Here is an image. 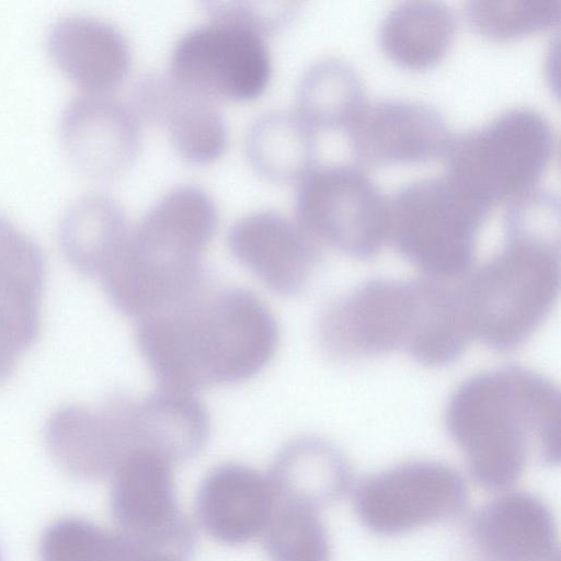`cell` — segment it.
Masks as SVG:
<instances>
[{
  "label": "cell",
  "instance_id": "9c48e42d",
  "mask_svg": "<svg viewBox=\"0 0 561 561\" xmlns=\"http://www.w3.org/2000/svg\"><path fill=\"white\" fill-rule=\"evenodd\" d=\"M271 71L263 36L217 20L185 32L172 49L169 68L179 84L213 101L259 96Z\"/></svg>",
  "mask_w": 561,
  "mask_h": 561
},
{
  "label": "cell",
  "instance_id": "2e32d148",
  "mask_svg": "<svg viewBox=\"0 0 561 561\" xmlns=\"http://www.w3.org/2000/svg\"><path fill=\"white\" fill-rule=\"evenodd\" d=\"M472 535L495 561H553L559 558L550 508L528 492H508L474 516Z\"/></svg>",
  "mask_w": 561,
  "mask_h": 561
},
{
  "label": "cell",
  "instance_id": "8fae6325",
  "mask_svg": "<svg viewBox=\"0 0 561 561\" xmlns=\"http://www.w3.org/2000/svg\"><path fill=\"white\" fill-rule=\"evenodd\" d=\"M228 247L263 285L282 296L301 293L321 260L320 242L298 220L272 209L236 220Z\"/></svg>",
  "mask_w": 561,
  "mask_h": 561
},
{
  "label": "cell",
  "instance_id": "5b68a950",
  "mask_svg": "<svg viewBox=\"0 0 561 561\" xmlns=\"http://www.w3.org/2000/svg\"><path fill=\"white\" fill-rule=\"evenodd\" d=\"M490 209L447 176L416 180L388 199V239L427 277L458 278L472 265Z\"/></svg>",
  "mask_w": 561,
  "mask_h": 561
},
{
  "label": "cell",
  "instance_id": "83f0119b",
  "mask_svg": "<svg viewBox=\"0 0 561 561\" xmlns=\"http://www.w3.org/2000/svg\"><path fill=\"white\" fill-rule=\"evenodd\" d=\"M44 282L41 247L0 214V293L41 301Z\"/></svg>",
  "mask_w": 561,
  "mask_h": 561
},
{
  "label": "cell",
  "instance_id": "30bf717a",
  "mask_svg": "<svg viewBox=\"0 0 561 561\" xmlns=\"http://www.w3.org/2000/svg\"><path fill=\"white\" fill-rule=\"evenodd\" d=\"M467 502L463 478L436 461L392 467L366 478L354 492L355 511L363 525L383 536L453 519Z\"/></svg>",
  "mask_w": 561,
  "mask_h": 561
},
{
  "label": "cell",
  "instance_id": "277c9868",
  "mask_svg": "<svg viewBox=\"0 0 561 561\" xmlns=\"http://www.w3.org/2000/svg\"><path fill=\"white\" fill-rule=\"evenodd\" d=\"M559 288V242L506 237L460 284L472 337L494 351L517 348L548 317Z\"/></svg>",
  "mask_w": 561,
  "mask_h": 561
},
{
  "label": "cell",
  "instance_id": "8992f818",
  "mask_svg": "<svg viewBox=\"0 0 561 561\" xmlns=\"http://www.w3.org/2000/svg\"><path fill=\"white\" fill-rule=\"evenodd\" d=\"M549 121L519 106L486 125L451 136L444 154L446 176L490 208L535 188L554 150Z\"/></svg>",
  "mask_w": 561,
  "mask_h": 561
},
{
  "label": "cell",
  "instance_id": "603a6c76",
  "mask_svg": "<svg viewBox=\"0 0 561 561\" xmlns=\"http://www.w3.org/2000/svg\"><path fill=\"white\" fill-rule=\"evenodd\" d=\"M245 151L251 165L264 178L299 182L317 165V130L297 111H268L251 123Z\"/></svg>",
  "mask_w": 561,
  "mask_h": 561
},
{
  "label": "cell",
  "instance_id": "ffe728a7",
  "mask_svg": "<svg viewBox=\"0 0 561 561\" xmlns=\"http://www.w3.org/2000/svg\"><path fill=\"white\" fill-rule=\"evenodd\" d=\"M127 394L116 392L99 407L78 404L57 409L46 424V437L61 458L79 465H101L129 453Z\"/></svg>",
  "mask_w": 561,
  "mask_h": 561
},
{
  "label": "cell",
  "instance_id": "7c38bea8",
  "mask_svg": "<svg viewBox=\"0 0 561 561\" xmlns=\"http://www.w3.org/2000/svg\"><path fill=\"white\" fill-rule=\"evenodd\" d=\"M140 119L133 107L107 94L88 92L65 106L59 134L70 161L88 176L107 180L125 172L141 144Z\"/></svg>",
  "mask_w": 561,
  "mask_h": 561
},
{
  "label": "cell",
  "instance_id": "cb8c5ba5",
  "mask_svg": "<svg viewBox=\"0 0 561 561\" xmlns=\"http://www.w3.org/2000/svg\"><path fill=\"white\" fill-rule=\"evenodd\" d=\"M275 477L283 485L298 486L290 502L312 508L343 497L352 484L344 455L316 437H301L285 446L276 459Z\"/></svg>",
  "mask_w": 561,
  "mask_h": 561
},
{
  "label": "cell",
  "instance_id": "7402d4cb",
  "mask_svg": "<svg viewBox=\"0 0 561 561\" xmlns=\"http://www.w3.org/2000/svg\"><path fill=\"white\" fill-rule=\"evenodd\" d=\"M456 30V14L445 2L404 1L382 19L379 44L397 65L425 69L443 59L454 42Z\"/></svg>",
  "mask_w": 561,
  "mask_h": 561
},
{
  "label": "cell",
  "instance_id": "5bb4252c",
  "mask_svg": "<svg viewBox=\"0 0 561 561\" xmlns=\"http://www.w3.org/2000/svg\"><path fill=\"white\" fill-rule=\"evenodd\" d=\"M130 106L140 122L165 128L174 149L191 163L211 162L226 149L228 127L215 101L185 89L169 73L141 75Z\"/></svg>",
  "mask_w": 561,
  "mask_h": 561
},
{
  "label": "cell",
  "instance_id": "484cf974",
  "mask_svg": "<svg viewBox=\"0 0 561 561\" xmlns=\"http://www.w3.org/2000/svg\"><path fill=\"white\" fill-rule=\"evenodd\" d=\"M264 531L272 561H330L329 536L316 508L289 501L273 512Z\"/></svg>",
  "mask_w": 561,
  "mask_h": 561
},
{
  "label": "cell",
  "instance_id": "4dcf8cb0",
  "mask_svg": "<svg viewBox=\"0 0 561 561\" xmlns=\"http://www.w3.org/2000/svg\"><path fill=\"white\" fill-rule=\"evenodd\" d=\"M553 561H559V558H557V559H556V560H553Z\"/></svg>",
  "mask_w": 561,
  "mask_h": 561
},
{
  "label": "cell",
  "instance_id": "9a60e30c",
  "mask_svg": "<svg viewBox=\"0 0 561 561\" xmlns=\"http://www.w3.org/2000/svg\"><path fill=\"white\" fill-rule=\"evenodd\" d=\"M272 484L254 469L226 463L213 469L196 497L197 519L214 539L240 545L257 536L274 512Z\"/></svg>",
  "mask_w": 561,
  "mask_h": 561
},
{
  "label": "cell",
  "instance_id": "ba28073f",
  "mask_svg": "<svg viewBox=\"0 0 561 561\" xmlns=\"http://www.w3.org/2000/svg\"><path fill=\"white\" fill-rule=\"evenodd\" d=\"M298 183L297 220L319 242L357 259L379 252L388 240V199L364 170L316 165Z\"/></svg>",
  "mask_w": 561,
  "mask_h": 561
},
{
  "label": "cell",
  "instance_id": "d4e9b609",
  "mask_svg": "<svg viewBox=\"0 0 561 561\" xmlns=\"http://www.w3.org/2000/svg\"><path fill=\"white\" fill-rule=\"evenodd\" d=\"M366 104L358 73L336 58L311 65L298 84L297 112L316 130H347Z\"/></svg>",
  "mask_w": 561,
  "mask_h": 561
},
{
  "label": "cell",
  "instance_id": "52a82bcc",
  "mask_svg": "<svg viewBox=\"0 0 561 561\" xmlns=\"http://www.w3.org/2000/svg\"><path fill=\"white\" fill-rule=\"evenodd\" d=\"M436 301V283L430 277L369 280L324 311L320 342L340 359L399 350L414 359L432 329Z\"/></svg>",
  "mask_w": 561,
  "mask_h": 561
},
{
  "label": "cell",
  "instance_id": "4fadbf2b",
  "mask_svg": "<svg viewBox=\"0 0 561 561\" xmlns=\"http://www.w3.org/2000/svg\"><path fill=\"white\" fill-rule=\"evenodd\" d=\"M347 134L354 157L373 167L444 157L451 139L436 108L400 99L367 103Z\"/></svg>",
  "mask_w": 561,
  "mask_h": 561
},
{
  "label": "cell",
  "instance_id": "f1b7e54d",
  "mask_svg": "<svg viewBox=\"0 0 561 561\" xmlns=\"http://www.w3.org/2000/svg\"><path fill=\"white\" fill-rule=\"evenodd\" d=\"M41 330L39 301L0 294V385L12 375L19 356Z\"/></svg>",
  "mask_w": 561,
  "mask_h": 561
},
{
  "label": "cell",
  "instance_id": "ac0fdd59",
  "mask_svg": "<svg viewBox=\"0 0 561 561\" xmlns=\"http://www.w3.org/2000/svg\"><path fill=\"white\" fill-rule=\"evenodd\" d=\"M116 507L136 542L168 545L178 536V506L170 460L148 449H136L121 460Z\"/></svg>",
  "mask_w": 561,
  "mask_h": 561
},
{
  "label": "cell",
  "instance_id": "6da1fadb",
  "mask_svg": "<svg viewBox=\"0 0 561 561\" xmlns=\"http://www.w3.org/2000/svg\"><path fill=\"white\" fill-rule=\"evenodd\" d=\"M268 307L240 287L208 280L138 319L136 340L160 387L194 392L244 381L262 371L278 344Z\"/></svg>",
  "mask_w": 561,
  "mask_h": 561
},
{
  "label": "cell",
  "instance_id": "3957f363",
  "mask_svg": "<svg viewBox=\"0 0 561 561\" xmlns=\"http://www.w3.org/2000/svg\"><path fill=\"white\" fill-rule=\"evenodd\" d=\"M217 225V206L206 191L191 184L170 188L130 227L100 276L111 302L140 319L203 285L202 254Z\"/></svg>",
  "mask_w": 561,
  "mask_h": 561
},
{
  "label": "cell",
  "instance_id": "f546056e",
  "mask_svg": "<svg viewBox=\"0 0 561 561\" xmlns=\"http://www.w3.org/2000/svg\"><path fill=\"white\" fill-rule=\"evenodd\" d=\"M202 5L210 20L232 23L264 37L287 26L297 15L300 2L232 0L204 1Z\"/></svg>",
  "mask_w": 561,
  "mask_h": 561
},
{
  "label": "cell",
  "instance_id": "d6986e66",
  "mask_svg": "<svg viewBox=\"0 0 561 561\" xmlns=\"http://www.w3.org/2000/svg\"><path fill=\"white\" fill-rule=\"evenodd\" d=\"M128 432L131 450L156 451L170 461L196 454L207 440L209 415L194 392L160 387L129 399Z\"/></svg>",
  "mask_w": 561,
  "mask_h": 561
},
{
  "label": "cell",
  "instance_id": "e0dca14e",
  "mask_svg": "<svg viewBox=\"0 0 561 561\" xmlns=\"http://www.w3.org/2000/svg\"><path fill=\"white\" fill-rule=\"evenodd\" d=\"M48 53L57 67L89 92L106 93L126 77L130 50L112 24L87 15H68L50 27Z\"/></svg>",
  "mask_w": 561,
  "mask_h": 561
},
{
  "label": "cell",
  "instance_id": "7a4b0ae2",
  "mask_svg": "<svg viewBox=\"0 0 561 561\" xmlns=\"http://www.w3.org/2000/svg\"><path fill=\"white\" fill-rule=\"evenodd\" d=\"M560 416L559 388L550 379L504 366L463 381L448 401L445 423L473 479L503 490L519 478L530 453L559 463Z\"/></svg>",
  "mask_w": 561,
  "mask_h": 561
},
{
  "label": "cell",
  "instance_id": "44dd1931",
  "mask_svg": "<svg viewBox=\"0 0 561 561\" xmlns=\"http://www.w3.org/2000/svg\"><path fill=\"white\" fill-rule=\"evenodd\" d=\"M129 230L126 214L114 198L91 193L78 197L65 210L58 241L64 256L78 273L100 277Z\"/></svg>",
  "mask_w": 561,
  "mask_h": 561
},
{
  "label": "cell",
  "instance_id": "4316f807",
  "mask_svg": "<svg viewBox=\"0 0 561 561\" xmlns=\"http://www.w3.org/2000/svg\"><path fill=\"white\" fill-rule=\"evenodd\" d=\"M465 13L469 24L479 34L505 41L558 24L561 0L469 1Z\"/></svg>",
  "mask_w": 561,
  "mask_h": 561
}]
</instances>
